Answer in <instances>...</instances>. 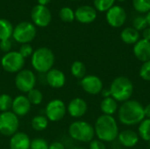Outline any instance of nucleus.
<instances>
[{"label":"nucleus","mask_w":150,"mask_h":149,"mask_svg":"<svg viewBox=\"0 0 150 149\" xmlns=\"http://www.w3.org/2000/svg\"><path fill=\"white\" fill-rule=\"evenodd\" d=\"M119 120L126 126L140 124L145 119L143 105L136 100H127L119 109Z\"/></svg>","instance_id":"nucleus-1"},{"label":"nucleus","mask_w":150,"mask_h":149,"mask_svg":"<svg viewBox=\"0 0 150 149\" xmlns=\"http://www.w3.org/2000/svg\"><path fill=\"white\" fill-rule=\"evenodd\" d=\"M95 134L98 140L105 142L114 141L119 135V128L115 119L109 115H101L98 118L94 126Z\"/></svg>","instance_id":"nucleus-2"},{"label":"nucleus","mask_w":150,"mask_h":149,"mask_svg":"<svg viewBox=\"0 0 150 149\" xmlns=\"http://www.w3.org/2000/svg\"><path fill=\"white\" fill-rule=\"evenodd\" d=\"M111 97H113L117 102H126L129 100L134 92L133 83L126 76L116 77L110 87Z\"/></svg>","instance_id":"nucleus-3"},{"label":"nucleus","mask_w":150,"mask_h":149,"mask_svg":"<svg viewBox=\"0 0 150 149\" xmlns=\"http://www.w3.org/2000/svg\"><path fill=\"white\" fill-rule=\"evenodd\" d=\"M54 63V55L51 49L40 47L32 55V65L40 73H47Z\"/></svg>","instance_id":"nucleus-4"},{"label":"nucleus","mask_w":150,"mask_h":149,"mask_svg":"<svg viewBox=\"0 0 150 149\" xmlns=\"http://www.w3.org/2000/svg\"><path fill=\"white\" fill-rule=\"evenodd\" d=\"M69 133L70 137L77 141L91 142L95 135L94 127L85 121H76L69 126Z\"/></svg>","instance_id":"nucleus-5"},{"label":"nucleus","mask_w":150,"mask_h":149,"mask_svg":"<svg viewBox=\"0 0 150 149\" xmlns=\"http://www.w3.org/2000/svg\"><path fill=\"white\" fill-rule=\"evenodd\" d=\"M36 36L35 25L30 22L23 21L18 23L13 29V39L21 44H27L31 42Z\"/></svg>","instance_id":"nucleus-6"},{"label":"nucleus","mask_w":150,"mask_h":149,"mask_svg":"<svg viewBox=\"0 0 150 149\" xmlns=\"http://www.w3.org/2000/svg\"><path fill=\"white\" fill-rule=\"evenodd\" d=\"M19 126L18 116L11 112H4L0 114V133L4 136L14 135Z\"/></svg>","instance_id":"nucleus-7"},{"label":"nucleus","mask_w":150,"mask_h":149,"mask_svg":"<svg viewBox=\"0 0 150 149\" xmlns=\"http://www.w3.org/2000/svg\"><path fill=\"white\" fill-rule=\"evenodd\" d=\"M25 64V59L21 56L18 52L10 51L6 53L2 60L1 65L3 68L9 73H16L22 70Z\"/></svg>","instance_id":"nucleus-8"},{"label":"nucleus","mask_w":150,"mask_h":149,"mask_svg":"<svg viewBox=\"0 0 150 149\" xmlns=\"http://www.w3.org/2000/svg\"><path fill=\"white\" fill-rule=\"evenodd\" d=\"M35 83L36 76L33 71L24 69L18 72L15 78V84L18 90L21 92L28 93L31 90L34 89Z\"/></svg>","instance_id":"nucleus-9"},{"label":"nucleus","mask_w":150,"mask_h":149,"mask_svg":"<svg viewBox=\"0 0 150 149\" xmlns=\"http://www.w3.org/2000/svg\"><path fill=\"white\" fill-rule=\"evenodd\" d=\"M31 18L33 25L40 27H46L50 24L52 15L47 6L37 4L33 8L31 11Z\"/></svg>","instance_id":"nucleus-10"},{"label":"nucleus","mask_w":150,"mask_h":149,"mask_svg":"<svg viewBox=\"0 0 150 149\" xmlns=\"http://www.w3.org/2000/svg\"><path fill=\"white\" fill-rule=\"evenodd\" d=\"M66 112V105L60 99H54L50 101L46 107V116L47 119L52 122L59 121L63 119Z\"/></svg>","instance_id":"nucleus-11"},{"label":"nucleus","mask_w":150,"mask_h":149,"mask_svg":"<svg viewBox=\"0 0 150 149\" xmlns=\"http://www.w3.org/2000/svg\"><path fill=\"white\" fill-rule=\"evenodd\" d=\"M127 19L126 11L120 5H113L106 12V20L112 27L122 26Z\"/></svg>","instance_id":"nucleus-12"},{"label":"nucleus","mask_w":150,"mask_h":149,"mask_svg":"<svg viewBox=\"0 0 150 149\" xmlns=\"http://www.w3.org/2000/svg\"><path fill=\"white\" fill-rule=\"evenodd\" d=\"M81 86L84 91L91 95L99 94L103 90V83L101 79L93 75L85 76L81 81Z\"/></svg>","instance_id":"nucleus-13"},{"label":"nucleus","mask_w":150,"mask_h":149,"mask_svg":"<svg viewBox=\"0 0 150 149\" xmlns=\"http://www.w3.org/2000/svg\"><path fill=\"white\" fill-rule=\"evenodd\" d=\"M97 18V11L90 5H83L78 7L75 11V18L83 24L93 22Z\"/></svg>","instance_id":"nucleus-14"},{"label":"nucleus","mask_w":150,"mask_h":149,"mask_svg":"<svg viewBox=\"0 0 150 149\" xmlns=\"http://www.w3.org/2000/svg\"><path fill=\"white\" fill-rule=\"evenodd\" d=\"M87 109L88 106L86 102L80 97H76L72 99L67 107V111L69 112V115L73 118L83 117L86 113Z\"/></svg>","instance_id":"nucleus-15"},{"label":"nucleus","mask_w":150,"mask_h":149,"mask_svg":"<svg viewBox=\"0 0 150 149\" xmlns=\"http://www.w3.org/2000/svg\"><path fill=\"white\" fill-rule=\"evenodd\" d=\"M134 54L135 57L142 62L150 61V41L144 39L140 40L134 44Z\"/></svg>","instance_id":"nucleus-16"},{"label":"nucleus","mask_w":150,"mask_h":149,"mask_svg":"<svg viewBox=\"0 0 150 149\" xmlns=\"http://www.w3.org/2000/svg\"><path fill=\"white\" fill-rule=\"evenodd\" d=\"M11 109L17 116H25L31 110V103L25 96H18L13 99Z\"/></svg>","instance_id":"nucleus-17"},{"label":"nucleus","mask_w":150,"mask_h":149,"mask_svg":"<svg viewBox=\"0 0 150 149\" xmlns=\"http://www.w3.org/2000/svg\"><path fill=\"white\" fill-rule=\"evenodd\" d=\"M46 80L50 87L55 89L63 87L66 82L65 75L63 72L56 68H52L47 73Z\"/></svg>","instance_id":"nucleus-18"},{"label":"nucleus","mask_w":150,"mask_h":149,"mask_svg":"<svg viewBox=\"0 0 150 149\" xmlns=\"http://www.w3.org/2000/svg\"><path fill=\"white\" fill-rule=\"evenodd\" d=\"M31 141L25 133H16L10 141L11 149H30Z\"/></svg>","instance_id":"nucleus-19"},{"label":"nucleus","mask_w":150,"mask_h":149,"mask_svg":"<svg viewBox=\"0 0 150 149\" xmlns=\"http://www.w3.org/2000/svg\"><path fill=\"white\" fill-rule=\"evenodd\" d=\"M118 139L120 143L126 148H133L139 141L138 134L132 130H125L119 133Z\"/></svg>","instance_id":"nucleus-20"},{"label":"nucleus","mask_w":150,"mask_h":149,"mask_svg":"<svg viewBox=\"0 0 150 149\" xmlns=\"http://www.w3.org/2000/svg\"><path fill=\"white\" fill-rule=\"evenodd\" d=\"M120 38L126 44H135L140 40V33L134 27H127L121 32Z\"/></svg>","instance_id":"nucleus-21"},{"label":"nucleus","mask_w":150,"mask_h":149,"mask_svg":"<svg viewBox=\"0 0 150 149\" xmlns=\"http://www.w3.org/2000/svg\"><path fill=\"white\" fill-rule=\"evenodd\" d=\"M100 109L104 113V115L112 116L118 109L117 101L112 97H105L102 100L100 104Z\"/></svg>","instance_id":"nucleus-22"},{"label":"nucleus","mask_w":150,"mask_h":149,"mask_svg":"<svg viewBox=\"0 0 150 149\" xmlns=\"http://www.w3.org/2000/svg\"><path fill=\"white\" fill-rule=\"evenodd\" d=\"M13 26L8 20L0 18V40H8L12 36Z\"/></svg>","instance_id":"nucleus-23"},{"label":"nucleus","mask_w":150,"mask_h":149,"mask_svg":"<svg viewBox=\"0 0 150 149\" xmlns=\"http://www.w3.org/2000/svg\"><path fill=\"white\" fill-rule=\"evenodd\" d=\"M139 135L141 138L146 141H150V119H144L139 126L138 128Z\"/></svg>","instance_id":"nucleus-24"},{"label":"nucleus","mask_w":150,"mask_h":149,"mask_svg":"<svg viewBox=\"0 0 150 149\" xmlns=\"http://www.w3.org/2000/svg\"><path fill=\"white\" fill-rule=\"evenodd\" d=\"M71 73L76 78H83L85 76L86 73V68L85 65L79 61H76L71 65Z\"/></svg>","instance_id":"nucleus-25"},{"label":"nucleus","mask_w":150,"mask_h":149,"mask_svg":"<svg viewBox=\"0 0 150 149\" xmlns=\"http://www.w3.org/2000/svg\"><path fill=\"white\" fill-rule=\"evenodd\" d=\"M48 119L47 117L39 115L32 119V127L36 131H43L47 127Z\"/></svg>","instance_id":"nucleus-26"},{"label":"nucleus","mask_w":150,"mask_h":149,"mask_svg":"<svg viewBox=\"0 0 150 149\" xmlns=\"http://www.w3.org/2000/svg\"><path fill=\"white\" fill-rule=\"evenodd\" d=\"M133 5L135 11L141 13L150 11V0H133Z\"/></svg>","instance_id":"nucleus-27"},{"label":"nucleus","mask_w":150,"mask_h":149,"mask_svg":"<svg viewBox=\"0 0 150 149\" xmlns=\"http://www.w3.org/2000/svg\"><path fill=\"white\" fill-rule=\"evenodd\" d=\"M26 97L28 98L31 105H40L42 102L43 95L40 90L37 89H33L27 93Z\"/></svg>","instance_id":"nucleus-28"},{"label":"nucleus","mask_w":150,"mask_h":149,"mask_svg":"<svg viewBox=\"0 0 150 149\" xmlns=\"http://www.w3.org/2000/svg\"><path fill=\"white\" fill-rule=\"evenodd\" d=\"M115 0H93L96 11H107L114 4Z\"/></svg>","instance_id":"nucleus-29"},{"label":"nucleus","mask_w":150,"mask_h":149,"mask_svg":"<svg viewBox=\"0 0 150 149\" xmlns=\"http://www.w3.org/2000/svg\"><path fill=\"white\" fill-rule=\"evenodd\" d=\"M59 16L63 22L69 23L75 19V11L69 7H63L59 12Z\"/></svg>","instance_id":"nucleus-30"},{"label":"nucleus","mask_w":150,"mask_h":149,"mask_svg":"<svg viewBox=\"0 0 150 149\" xmlns=\"http://www.w3.org/2000/svg\"><path fill=\"white\" fill-rule=\"evenodd\" d=\"M12 102L13 99L11 96L7 94L0 95V111H2L3 112H8V110L11 109L12 106Z\"/></svg>","instance_id":"nucleus-31"},{"label":"nucleus","mask_w":150,"mask_h":149,"mask_svg":"<svg viewBox=\"0 0 150 149\" xmlns=\"http://www.w3.org/2000/svg\"><path fill=\"white\" fill-rule=\"evenodd\" d=\"M133 25H134V28L136 29L138 32L139 31H142V30H144L148 27V21H147V18L146 17H143V16H138L136 17L134 21H133Z\"/></svg>","instance_id":"nucleus-32"},{"label":"nucleus","mask_w":150,"mask_h":149,"mask_svg":"<svg viewBox=\"0 0 150 149\" xmlns=\"http://www.w3.org/2000/svg\"><path fill=\"white\" fill-rule=\"evenodd\" d=\"M48 147L47 141L42 138H36L30 144V149H48Z\"/></svg>","instance_id":"nucleus-33"},{"label":"nucleus","mask_w":150,"mask_h":149,"mask_svg":"<svg viewBox=\"0 0 150 149\" xmlns=\"http://www.w3.org/2000/svg\"><path fill=\"white\" fill-rule=\"evenodd\" d=\"M140 76L145 81H150V61L143 62L142 65L140 69Z\"/></svg>","instance_id":"nucleus-34"},{"label":"nucleus","mask_w":150,"mask_h":149,"mask_svg":"<svg viewBox=\"0 0 150 149\" xmlns=\"http://www.w3.org/2000/svg\"><path fill=\"white\" fill-rule=\"evenodd\" d=\"M18 53L21 54V56H22L24 59H25V58H27V57L33 55V50L32 46H31L29 43H27V44H22L21 47H20V48H19Z\"/></svg>","instance_id":"nucleus-35"},{"label":"nucleus","mask_w":150,"mask_h":149,"mask_svg":"<svg viewBox=\"0 0 150 149\" xmlns=\"http://www.w3.org/2000/svg\"><path fill=\"white\" fill-rule=\"evenodd\" d=\"M0 49L5 53L10 52V50L11 49V41L10 40V39L0 40Z\"/></svg>","instance_id":"nucleus-36"},{"label":"nucleus","mask_w":150,"mask_h":149,"mask_svg":"<svg viewBox=\"0 0 150 149\" xmlns=\"http://www.w3.org/2000/svg\"><path fill=\"white\" fill-rule=\"evenodd\" d=\"M90 149H106L103 141L99 140H92L90 142Z\"/></svg>","instance_id":"nucleus-37"},{"label":"nucleus","mask_w":150,"mask_h":149,"mask_svg":"<svg viewBox=\"0 0 150 149\" xmlns=\"http://www.w3.org/2000/svg\"><path fill=\"white\" fill-rule=\"evenodd\" d=\"M48 149H65V147L62 143L59 141H54L49 145Z\"/></svg>","instance_id":"nucleus-38"},{"label":"nucleus","mask_w":150,"mask_h":149,"mask_svg":"<svg viewBox=\"0 0 150 149\" xmlns=\"http://www.w3.org/2000/svg\"><path fill=\"white\" fill-rule=\"evenodd\" d=\"M142 35H143V39L144 40L150 41V27H147L146 29L143 30Z\"/></svg>","instance_id":"nucleus-39"},{"label":"nucleus","mask_w":150,"mask_h":149,"mask_svg":"<svg viewBox=\"0 0 150 149\" xmlns=\"http://www.w3.org/2000/svg\"><path fill=\"white\" fill-rule=\"evenodd\" d=\"M144 112H145V117L150 119V104H149L145 108H144Z\"/></svg>","instance_id":"nucleus-40"},{"label":"nucleus","mask_w":150,"mask_h":149,"mask_svg":"<svg viewBox=\"0 0 150 149\" xmlns=\"http://www.w3.org/2000/svg\"><path fill=\"white\" fill-rule=\"evenodd\" d=\"M101 93H102V96L104 97V98L111 97V92H110V90H102Z\"/></svg>","instance_id":"nucleus-41"},{"label":"nucleus","mask_w":150,"mask_h":149,"mask_svg":"<svg viewBox=\"0 0 150 149\" xmlns=\"http://www.w3.org/2000/svg\"><path fill=\"white\" fill-rule=\"evenodd\" d=\"M37 1H38L39 4L46 6L47 4H49V3H50V1H51V0H37Z\"/></svg>","instance_id":"nucleus-42"},{"label":"nucleus","mask_w":150,"mask_h":149,"mask_svg":"<svg viewBox=\"0 0 150 149\" xmlns=\"http://www.w3.org/2000/svg\"><path fill=\"white\" fill-rule=\"evenodd\" d=\"M146 18H147V21H148V25L150 26V11L147 13V16H146Z\"/></svg>","instance_id":"nucleus-43"},{"label":"nucleus","mask_w":150,"mask_h":149,"mask_svg":"<svg viewBox=\"0 0 150 149\" xmlns=\"http://www.w3.org/2000/svg\"><path fill=\"white\" fill-rule=\"evenodd\" d=\"M74 149H85V148H74Z\"/></svg>","instance_id":"nucleus-44"},{"label":"nucleus","mask_w":150,"mask_h":149,"mask_svg":"<svg viewBox=\"0 0 150 149\" xmlns=\"http://www.w3.org/2000/svg\"><path fill=\"white\" fill-rule=\"evenodd\" d=\"M117 1H119V2H124L125 0H117Z\"/></svg>","instance_id":"nucleus-45"},{"label":"nucleus","mask_w":150,"mask_h":149,"mask_svg":"<svg viewBox=\"0 0 150 149\" xmlns=\"http://www.w3.org/2000/svg\"><path fill=\"white\" fill-rule=\"evenodd\" d=\"M72 1H76V0H72Z\"/></svg>","instance_id":"nucleus-46"},{"label":"nucleus","mask_w":150,"mask_h":149,"mask_svg":"<svg viewBox=\"0 0 150 149\" xmlns=\"http://www.w3.org/2000/svg\"><path fill=\"white\" fill-rule=\"evenodd\" d=\"M0 64H1V61H0Z\"/></svg>","instance_id":"nucleus-47"},{"label":"nucleus","mask_w":150,"mask_h":149,"mask_svg":"<svg viewBox=\"0 0 150 149\" xmlns=\"http://www.w3.org/2000/svg\"><path fill=\"white\" fill-rule=\"evenodd\" d=\"M149 145H150V141H149Z\"/></svg>","instance_id":"nucleus-48"}]
</instances>
